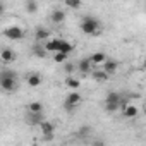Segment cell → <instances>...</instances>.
<instances>
[{
	"label": "cell",
	"instance_id": "cell-26",
	"mask_svg": "<svg viewBox=\"0 0 146 146\" xmlns=\"http://www.w3.org/2000/svg\"><path fill=\"white\" fill-rule=\"evenodd\" d=\"M90 132H91V127H90V125H83L81 129H78V131H76V136L84 137V136H88Z\"/></svg>",
	"mask_w": 146,
	"mask_h": 146
},
{
	"label": "cell",
	"instance_id": "cell-25",
	"mask_svg": "<svg viewBox=\"0 0 146 146\" xmlns=\"http://www.w3.org/2000/svg\"><path fill=\"white\" fill-rule=\"evenodd\" d=\"M62 65H64V72H65L67 76H69V74H72V72L76 70V65H74V64H70V62H67V60H65Z\"/></svg>",
	"mask_w": 146,
	"mask_h": 146
},
{
	"label": "cell",
	"instance_id": "cell-6",
	"mask_svg": "<svg viewBox=\"0 0 146 146\" xmlns=\"http://www.w3.org/2000/svg\"><path fill=\"white\" fill-rule=\"evenodd\" d=\"M38 127H40V131L43 132L45 137H52L53 132H55V124L50 122V120H41V122L38 124Z\"/></svg>",
	"mask_w": 146,
	"mask_h": 146
},
{
	"label": "cell",
	"instance_id": "cell-10",
	"mask_svg": "<svg viewBox=\"0 0 146 146\" xmlns=\"http://www.w3.org/2000/svg\"><path fill=\"white\" fill-rule=\"evenodd\" d=\"M0 60L4 64H12L16 60V52L11 50V48H2L0 50Z\"/></svg>",
	"mask_w": 146,
	"mask_h": 146
},
{
	"label": "cell",
	"instance_id": "cell-11",
	"mask_svg": "<svg viewBox=\"0 0 146 146\" xmlns=\"http://www.w3.org/2000/svg\"><path fill=\"white\" fill-rule=\"evenodd\" d=\"M137 113H139V110H137V107H136L134 103H127V105L122 108V115H124L125 119H136Z\"/></svg>",
	"mask_w": 146,
	"mask_h": 146
},
{
	"label": "cell",
	"instance_id": "cell-9",
	"mask_svg": "<svg viewBox=\"0 0 146 146\" xmlns=\"http://www.w3.org/2000/svg\"><path fill=\"white\" fill-rule=\"evenodd\" d=\"M41 120H45L43 112H28V115H26V122L29 125H38Z\"/></svg>",
	"mask_w": 146,
	"mask_h": 146
},
{
	"label": "cell",
	"instance_id": "cell-24",
	"mask_svg": "<svg viewBox=\"0 0 146 146\" xmlns=\"http://www.w3.org/2000/svg\"><path fill=\"white\" fill-rule=\"evenodd\" d=\"M67 53H62V52H55V55H53V60L57 62V64H64L65 60H67Z\"/></svg>",
	"mask_w": 146,
	"mask_h": 146
},
{
	"label": "cell",
	"instance_id": "cell-14",
	"mask_svg": "<svg viewBox=\"0 0 146 146\" xmlns=\"http://www.w3.org/2000/svg\"><path fill=\"white\" fill-rule=\"evenodd\" d=\"M58 41H60V38H48L46 41H45V50L46 52H52V53H55L57 50H58Z\"/></svg>",
	"mask_w": 146,
	"mask_h": 146
},
{
	"label": "cell",
	"instance_id": "cell-12",
	"mask_svg": "<svg viewBox=\"0 0 146 146\" xmlns=\"http://www.w3.org/2000/svg\"><path fill=\"white\" fill-rule=\"evenodd\" d=\"M76 69L81 72V74H90L91 69H93V64H91V60H90V58H81V60L78 62Z\"/></svg>",
	"mask_w": 146,
	"mask_h": 146
},
{
	"label": "cell",
	"instance_id": "cell-5",
	"mask_svg": "<svg viewBox=\"0 0 146 146\" xmlns=\"http://www.w3.org/2000/svg\"><path fill=\"white\" fill-rule=\"evenodd\" d=\"M0 88H2L4 91H7V93H14L17 90V79L0 76Z\"/></svg>",
	"mask_w": 146,
	"mask_h": 146
},
{
	"label": "cell",
	"instance_id": "cell-8",
	"mask_svg": "<svg viewBox=\"0 0 146 146\" xmlns=\"http://www.w3.org/2000/svg\"><path fill=\"white\" fill-rule=\"evenodd\" d=\"M65 19H67V14H65L64 9H53L52 14H50V21L53 24H62Z\"/></svg>",
	"mask_w": 146,
	"mask_h": 146
},
{
	"label": "cell",
	"instance_id": "cell-1",
	"mask_svg": "<svg viewBox=\"0 0 146 146\" xmlns=\"http://www.w3.org/2000/svg\"><path fill=\"white\" fill-rule=\"evenodd\" d=\"M79 28H81V31H83L84 35H88V36H96V35L102 31L100 21H98L96 17H93V16H84V17L81 19Z\"/></svg>",
	"mask_w": 146,
	"mask_h": 146
},
{
	"label": "cell",
	"instance_id": "cell-2",
	"mask_svg": "<svg viewBox=\"0 0 146 146\" xmlns=\"http://www.w3.org/2000/svg\"><path fill=\"white\" fill-rule=\"evenodd\" d=\"M120 100H122V93L120 91H108L105 96V110L113 113L120 108Z\"/></svg>",
	"mask_w": 146,
	"mask_h": 146
},
{
	"label": "cell",
	"instance_id": "cell-28",
	"mask_svg": "<svg viewBox=\"0 0 146 146\" xmlns=\"http://www.w3.org/2000/svg\"><path fill=\"white\" fill-rule=\"evenodd\" d=\"M5 12V5H4V2H0V16H2Z\"/></svg>",
	"mask_w": 146,
	"mask_h": 146
},
{
	"label": "cell",
	"instance_id": "cell-13",
	"mask_svg": "<svg viewBox=\"0 0 146 146\" xmlns=\"http://www.w3.org/2000/svg\"><path fill=\"white\" fill-rule=\"evenodd\" d=\"M50 36H52V35H50V31H48L46 28H41V26H40V28L35 29V40H36V41H46Z\"/></svg>",
	"mask_w": 146,
	"mask_h": 146
},
{
	"label": "cell",
	"instance_id": "cell-23",
	"mask_svg": "<svg viewBox=\"0 0 146 146\" xmlns=\"http://www.w3.org/2000/svg\"><path fill=\"white\" fill-rule=\"evenodd\" d=\"M28 112H43V105L40 102H31L28 103Z\"/></svg>",
	"mask_w": 146,
	"mask_h": 146
},
{
	"label": "cell",
	"instance_id": "cell-17",
	"mask_svg": "<svg viewBox=\"0 0 146 146\" xmlns=\"http://www.w3.org/2000/svg\"><path fill=\"white\" fill-rule=\"evenodd\" d=\"M65 86L69 88V90H79L81 88V81L78 79V78H72L70 74L65 78Z\"/></svg>",
	"mask_w": 146,
	"mask_h": 146
},
{
	"label": "cell",
	"instance_id": "cell-21",
	"mask_svg": "<svg viewBox=\"0 0 146 146\" xmlns=\"http://www.w3.org/2000/svg\"><path fill=\"white\" fill-rule=\"evenodd\" d=\"M26 12L28 14H36L38 12V2L36 0H26Z\"/></svg>",
	"mask_w": 146,
	"mask_h": 146
},
{
	"label": "cell",
	"instance_id": "cell-29",
	"mask_svg": "<svg viewBox=\"0 0 146 146\" xmlns=\"http://www.w3.org/2000/svg\"><path fill=\"white\" fill-rule=\"evenodd\" d=\"M122 2H127V0H122Z\"/></svg>",
	"mask_w": 146,
	"mask_h": 146
},
{
	"label": "cell",
	"instance_id": "cell-7",
	"mask_svg": "<svg viewBox=\"0 0 146 146\" xmlns=\"http://www.w3.org/2000/svg\"><path fill=\"white\" fill-rule=\"evenodd\" d=\"M119 62L117 60H113V58H105L103 60V64H102V69L107 72V74L110 76V74H113V72H117L119 70Z\"/></svg>",
	"mask_w": 146,
	"mask_h": 146
},
{
	"label": "cell",
	"instance_id": "cell-15",
	"mask_svg": "<svg viewBox=\"0 0 146 146\" xmlns=\"http://www.w3.org/2000/svg\"><path fill=\"white\" fill-rule=\"evenodd\" d=\"M72 50H74V45H72L70 41H67V40H60L58 41V50L57 52H62V53H70Z\"/></svg>",
	"mask_w": 146,
	"mask_h": 146
},
{
	"label": "cell",
	"instance_id": "cell-20",
	"mask_svg": "<svg viewBox=\"0 0 146 146\" xmlns=\"http://www.w3.org/2000/svg\"><path fill=\"white\" fill-rule=\"evenodd\" d=\"M33 55H36L38 58H45V57L48 55V52L45 50V46H41V45H35V46H33Z\"/></svg>",
	"mask_w": 146,
	"mask_h": 146
},
{
	"label": "cell",
	"instance_id": "cell-19",
	"mask_svg": "<svg viewBox=\"0 0 146 146\" xmlns=\"http://www.w3.org/2000/svg\"><path fill=\"white\" fill-rule=\"evenodd\" d=\"M91 76H93L95 81H100V83H103V81L108 79V74H107L103 69H102V70H93V72H91Z\"/></svg>",
	"mask_w": 146,
	"mask_h": 146
},
{
	"label": "cell",
	"instance_id": "cell-16",
	"mask_svg": "<svg viewBox=\"0 0 146 146\" xmlns=\"http://www.w3.org/2000/svg\"><path fill=\"white\" fill-rule=\"evenodd\" d=\"M26 81H28V84H29L31 88H38V86L41 84V76L38 74V72H33V74H29V76L26 78Z\"/></svg>",
	"mask_w": 146,
	"mask_h": 146
},
{
	"label": "cell",
	"instance_id": "cell-3",
	"mask_svg": "<svg viewBox=\"0 0 146 146\" xmlns=\"http://www.w3.org/2000/svg\"><path fill=\"white\" fill-rule=\"evenodd\" d=\"M81 102H83L81 93H79L78 90H70V91L67 93V96L64 98V108H65L67 112H72V110H76V108L81 105Z\"/></svg>",
	"mask_w": 146,
	"mask_h": 146
},
{
	"label": "cell",
	"instance_id": "cell-27",
	"mask_svg": "<svg viewBox=\"0 0 146 146\" xmlns=\"http://www.w3.org/2000/svg\"><path fill=\"white\" fill-rule=\"evenodd\" d=\"M0 76H5V78H14V79H17V72H16V70H12V69H4L2 72H0Z\"/></svg>",
	"mask_w": 146,
	"mask_h": 146
},
{
	"label": "cell",
	"instance_id": "cell-22",
	"mask_svg": "<svg viewBox=\"0 0 146 146\" xmlns=\"http://www.w3.org/2000/svg\"><path fill=\"white\" fill-rule=\"evenodd\" d=\"M64 4L69 9H79L83 5V0H64Z\"/></svg>",
	"mask_w": 146,
	"mask_h": 146
},
{
	"label": "cell",
	"instance_id": "cell-18",
	"mask_svg": "<svg viewBox=\"0 0 146 146\" xmlns=\"http://www.w3.org/2000/svg\"><path fill=\"white\" fill-rule=\"evenodd\" d=\"M90 60H91V64L93 65H102L103 64V60L107 58V55L103 53V52H96V53H93L91 57H88Z\"/></svg>",
	"mask_w": 146,
	"mask_h": 146
},
{
	"label": "cell",
	"instance_id": "cell-4",
	"mask_svg": "<svg viewBox=\"0 0 146 146\" xmlns=\"http://www.w3.org/2000/svg\"><path fill=\"white\" fill-rule=\"evenodd\" d=\"M4 35H5L9 40L17 41V40H23V38H24V29L19 28V26H9V28L4 29Z\"/></svg>",
	"mask_w": 146,
	"mask_h": 146
}]
</instances>
